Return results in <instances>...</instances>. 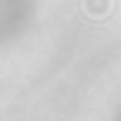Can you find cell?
Returning a JSON list of instances; mask_svg holds the SVG:
<instances>
[{
	"label": "cell",
	"mask_w": 121,
	"mask_h": 121,
	"mask_svg": "<svg viewBox=\"0 0 121 121\" xmlns=\"http://www.w3.org/2000/svg\"><path fill=\"white\" fill-rule=\"evenodd\" d=\"M81 7H84L87 17L101 20V17H108V13H111V0H81Z\"/></svg>",
	"instance_id": "obj_1"
}]
</instances>
